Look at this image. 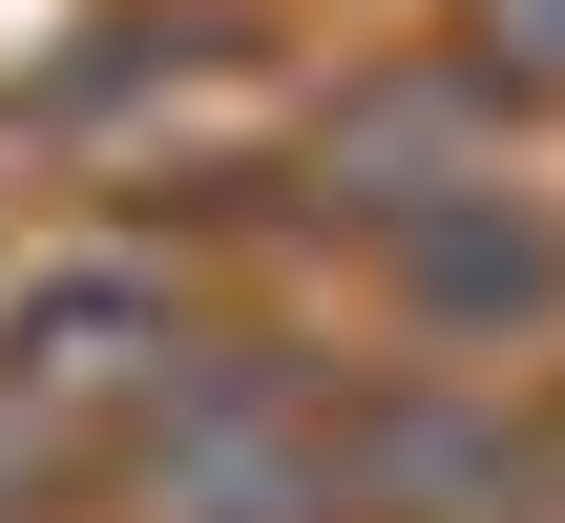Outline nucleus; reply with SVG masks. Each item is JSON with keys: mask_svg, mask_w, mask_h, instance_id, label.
Here are the masks:
<instances>
[{"mask_svg": "<svg viewBox=\"0 0 565 523\" xmlns=\"http://www.w3.org/2000/svg\"><path fill=\"white\" fill-rule=\"evenodd\" d=\"M147 503L168 523H335V419H294L273 377H210L147 419Z\"/></svg>", "mask_w": 565, "mask_h": 523, "instance_id": "f257e3e1", "label": "nucleus"}, {"mask_svg": "<svg viewBox=\"0 0 565 523\" xmlns=\"http://www.w3.org/2000/svg\"><path fill=\"white\" fill-rule=\"evenodd\" d=\"M21 335H42L21 377H147V356H168V293H147V273H42Z\"/></svg>", "mask_w": 565, "mask_h": 523, "instance_id": "f03ea898", "label": "nucleus"}, {"mask_svg": "<svg viewBox=\"0 0 565 523\" xmlns=\"http://www.w3.org/2000/svg\"><path fill=\"white\" fill-rule=\"evenodd\" d=\"M482 63L503 84H565V0H482Z\"/></svg>", "mask_w": 565, "mask_h": 523, "instance_id": "7ed1b4c3", "label": "nucleus"}]
</instances>
